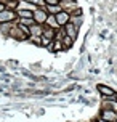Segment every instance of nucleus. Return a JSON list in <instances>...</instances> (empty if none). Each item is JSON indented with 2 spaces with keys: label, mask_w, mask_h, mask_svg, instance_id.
Returning <instances> with one entry per match:
<instances>
[{
  "label": "nucleus",
  "mask_w": 117,
  "mask_h": 122,
  "mask_svg": "<svg viewBox=\"0 0 117 122\" xmlns=\"http://www.w3.org/2000/svg\"><path fill=\"white\" fill-rule=\"evenodd\" d=\"M96 122H107V121H104V119H101V117H99V119H98Z\"/></svg>",
  "instance_id": "16"
},
{
  "label": "nucleus",
  "mask_w": 117,
  "mask_h": 122,
  "mask_svg": "<svg viewBox=\"0 0 117 122\" xmlns=\"http://www.w3.org/2000/svg\"><path fill=\"white\" fill-rule=\"evenodd\" d=\"M47 18H48V13H47L45 8H35V10L32 11V19H34L35 24L43 26L47 23Z\"/></svg>",
  "instance_id": "1"
},
{
  "label": "nucleus",
  "mask_w": 117,
  "mask_h": 122,
  "mask_svg": "<svg viewBox=\"0 0 117 122\" xmlns=\"http://www.w3.org/2000/svg\"><path fill=\"white\" fill-rule=\"evenodd\" d=\"M58 2H59V0H58Z\"/></svg>",
  "instance_id": "19"
},
{
  "label": "nucleus",
  "mask_w": 117,
  "mask_h": 122,
  "mask_svg": "<svg viewBox=\"0 0 117 122\" xmlns=\"http://www.w3.org/2000/svg\"><path fill=\"white\" fill-rule=\"evenodd\" d=\"M64 34H66L68 37H71L72 40H75V39H77V34H79V29H77L74 24L68 23V24L64 26Z\"/></svg>",
  "instance_id": "5"
},
{
  "label": "nucleus",
  "mask_w": 117,
  "mask_h": 122,
  "mask_svg": "<svg viewBox=\"0 0 117 122\" xmlns=\"http://www.w3.org/2000/svg\"><path fill=\"white\" fill-rule=\"evenodd\" d=\"M19 24L26 26V27H31V26L35 24V23H34V19H32V18H24V19H19Z\"/></svg>",
  "instance_id": "13"
},
{
  "label": "nucleus",
  "mask_w": 117,
  "mask_h": 122,
  "mask_svg": "<svg viewBox=\"0 0 117 122\" xmlns=\"http://www.w3.org/2000/svg\"><path fill=\"white\" fill-rule=\"evenodd\" d=\"M16 21V11L13 10H3L0 11V24H11Z\"/></svg>",
  "instance_id": "2"
},
{
  "label": "nucleus",
  "mask_w": 117,
  "mask_h": 122,
  "mask_svg": "<svg viewBox=\"0 0 117 122\" xmlns=\"http://www.w3.org/2000/svg\"><path fill=\"white\" fill-rule=\"evenodd\" d=\"M116 122H117V119H116Z\"/></svg>",
  "instance_id": "18"
},
{
  "label": "nucleus",
  "mask_w": 117,
  "mask_h": 122,
  "mask_svg": "<svg viewBox=\"0 0 117 122\" xmlns=\"http://www.w3.org/2000/svg\"><path fill=\"white\" fill-rule=\"evenodd\" d=\"M45 10H47L48 15H58L63 8H61V5H51V6H45Z\"/></svg>",
  "instance_id": "11"
},
{
  "label": "nucleus",
  "mask_w": 117,
  "mask_h": 122,
  "mask_svg": "<svg viewBox=\"0 0 117 122\" xmlns=\"http://www.w3.org/2000/svg\"><path fill=\"white\" fill-rule=\"evenodd\" d=\"M114 100H116V103H117V95H116V97H114Z\"/></svg>",
  "instance_id": "17"
},
{
  "label": "nucleus",
  "mask_w": 117,
  "mask_h": 122,
  "mask_svg": "<svg viewBox=\"0 0 117 122\" xmlns=\"http://www.w3.org/2000/svg\"><path fill=\"white\" fill-rule=\"evenodd\" d=\"M69 23L71 24H74L77 29H79L80 26H82V23H83V19H82V16L80 15H71V18H69Z\"/></svg>",
  "instance_id": "9"
},
{
  "label": "nucleus",
  "mask_w": 117,
  "mask_h": 122,
  "mask_svg": "<svg viewBox=\"0 0 117 122\" xmlns=\"http://www.w3.org/2000/svg\"><path fill=\"white\" fill-rule=\"evenodd\" d=\"M42 37L48 39V40H55L56 30H55V29H50V27H43V34H42Z\"/></svg>",
  "instance_id": "10"
},
{
  "label": "nucleus",
  "mask_w": 117,
  "mask_h": 122,
  "mask_svg": "<svg viewBox=\"0 0 117 122\" xmlns=\"http://www.w3.org/2000/svg\"><path fill=\"white\" fill-rule=\"evenodd\" d=\"M47 27H50V29H55V30H58V23H56V18H55V15H48V18H47Z\"/></svg>",
  "instance_id": "8"
},
{
  "label": "nucleus",
  "mask_w": 117,
  "mask_h": 122,
  "mask_svg": "<svg viewBox=\"0 0 117 122\" xmlns=\"http://www.w3.org/2000/svg\"><path fill=\"white\" fill-rule=\"evenodd\" d=\"M43 34V26L40 24H32L29 27V36L31 37H42Z\"/></svg>",
  "instance_id": "7"
},
{
  "label": "nucleus",
  "mask_w": 117,
  "mask_h": 122,
  "mask_svg": "<svg viewBox=\"0 0 117 122\" xmlns=\"http://www.w3.org/2000/svg\"><path fill=\"white\" fill-rule=\"evenodd\" d=\"M3 10H5V5H3V3L0 2V11H3Z\"/></svg>",
  "instance_id": "15"
},
{
  "label": "nucleus",
  "mask_w": 117,
  "mask_h": 122,
  "mask_svg": "<svg viewBox=\"0 0 117 122\" xmlns=\"http://www.w3.org/2000/svg\"><path fill=\"white\" fill-rule=\"evenodd\" d=\"M101 119H104L107 122H116L117 119V112L112 109H103L101 111Z\"/></svg>",
  "instance_id": "6"
},
{
  "label": "nucleus",
  "mask_w": 117,
  "mask_h": 122,
  "mask_svg": "<svg viewBox=\"0 0 117 122\" xmlns=\"http://www.w3.org/2000/svg\"><path fill=\"white\" fill-rule=\"evenodd\" d=\"M98 92L103 95V98H114L117 95L114 88H111V87H107V85H103V84L98 85Z\"/></svg>",
  "instance_id": "4"
},
{
  "label": "nucleus",
  "mask_w": 117,
  "mask_h": 122,
  "mask_svg": "<svg viewBox=\"0 0 117 122\" xmlns=\"http://www.w3.org/2000/svg\"><path fill=\"white\" fill-rule=\"evenodd\" d=\"M63 47H64V50L66 48H71V47H72V45H74V40H72V39H71V37H68V36H64L63 37Z\"/></svg>",
  "instance_id": "12"
},
{
  "label": "nucleus",
  "mask_w": 117,
  "mask_h": 122,
  "mask_svg": "<svg viewBox=\"0 0 117 122\" xmlns=\"http://www.w3.org/2000/svg\"><path fill=\"white\" fill-rule=\"evenodd\" d=\"M31 40L35 43V45H40V47H42V39H40V37H31Z\"/></svg>",
  "instance_id": "14"
},
{
  "label": "nucleus",
  "mask_w": 117,
  "mask_h": 122,
  "mask_svg": "<svg viewBox=\"0 0 117 122\" xmlns=\"http://www.w3.org/2000/svg\"><path fill=\"white\" fill-rule=\"evenodd\" d=\"M55 18H56V23H58V26H59V27H64V26L69 23V18H71V15H69L68 11L61 10V11L58 13V15H55Z\"/></svg>",
  "instance_id": "3"
}]
</instances>
